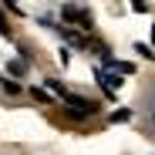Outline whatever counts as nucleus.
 Wrapping results in <instances>:
<instances>
[{
  "label": "nucleus",
  "instance_id": "nucleus-1",
  "mask_svg": "<svg viewBox=\"0 0 155 155\" xmlns=\"http://www.w3.org/2000/svg\"><path fill=\"white\" fill-rule=\"evenodd\" d=\"M0 88H4L7 94H20V84H17V81H7V78L0 81Z\"/></svg>",
  "mask_w": 155,
  "mask_h": 155
},
{
  "label": "nucleus",
  "instance_id": "nucleus-2",
  "mask_svg": "<svg viewBox=\"0 0 155 155\" xmlns=\"http://www.w3.org/2000/svg\"><path fill=\"white\" fill-rule=\"evenodd\" d=\"M24 71H27L24 61H10V74H14V78H24Z\"/></svg>",
  "mask_w": 155,
  "mask_h": 155
},
{
  "label": "nucleus",
  "instance_id": "nucleus-3",
  "mask_svg": "<svg viewBox=\"0 0 155 155\" xmlns=\"http://www.w3.org/2000/svg\"><path fill=\"white\" fill-rule=\"evenodd\" d=\"M47 88H51V91H58L61 98H68V91H64V84H61V81H54V78H47Z\"/></svg>",
  "mask_w": 155,
  "mask_h": 155
},
{
  "label": "nucleus",
  "instance_id": "nucleus-4",
  "mask_svg": "<svg viewBox=\"0 0 155 155\" xmlns=\"http://www.w3.org/2000/svg\"><path fill=\"white\" fill-rule=\"evenodd\" d=\"M64 20H81V10L78 7H64Z\"/></svg>",
  "mask_w": 155,
  "mask_h": 155
},
{
  "label": "nucleus",
  "instance_id": "nucleus-5",
  "mask_svg": "<svg viewBox=\"0 0 155 155\" xmlns=\"http://www.w3.org/2000/svg\"><path fill=\"white\" fill-rule=\"evenodd\" d=\"M135 54H142V58H148V61L155 58V54H152V47H145V44H135Z\"/></svg>",
  "mask_w": 155,
  "mask_h": 155
},
{
  "label": "nucleus",
  "instance_id": "nucleus-6",
  "mask_svg": "<svg viewBox=\"0 0 155 155\" xmlns=\"http://www.w3.org/2000/svg\"><path fill=\"white\" fill-rule=\"evenodd\" d=\"M31 94H34V98H37V101H44V105H51V94H47V91H41V88H34V91H31Z\"/></svg>",
  "mask_w": 155,
  "mask_h": 155
},
{
  "label": "nucleus",
  "instance_id": "nucleus-7",
  "mask_svg": "<svg viewBox=\"0 0 155 155\" xmlns=\"http://www.w3.org/2000/svg\"><path fill=\"white\" fill-rule=\"evenodd\" d=\"M0 34L10 37V24H7V17H4V14H0Z\"/></svg>",
  "mask_w": 155,
  "mask_h": 155
},
{
  "label": "nucleus",
  "instance_id": "nucleus-8",
  "mask_svg": "<svg viewBox=\"0 0 155 155\" xmlns=\"http://www.w3.org/2000/svg\"><path fill=\"white\" fill-rule=\"evenodd\" d=\"M128 115H132V111H128V108H121V111H115V115H111V121H125Z\"/></svg>",
  "mask_w": 155,
  "mask_h": 155
},
{
  "label": "nucleus",
  "instance_id": "nucleus-9",
  "mask_svg": "<svg viewBox=\"0 0 155 155\" xmlns=\"http://www.w3.org/2000/svg\"><path fill=\"white\" fill-rule=\"evenodd\" d=\"M132 7H135L138 14H142V10H148V4H145V0H132Z\"/></svg>",
  "mask_w": 155,
  "mask_h": 155
},
{
  "label": "nucleus",
  "instance_id": "nucleus-10",
  "mask_svg": "<svg viewBox=\"0 0 155 155\" xmlns=\"http://www.w3.org/2000/svg\"><path fill=\"white\" fill-rule=\"evenodd\" d=\"M4 4H7V7H17V0H4Z\"/></svg>",
  "mask_w": 155,
  "mask_h": 155
},
{
  "label": "nucleus",
  "instance_id": "nucleus-11",
  "mask_svg": "<svg viewBox=\"0 0 155 155\" xmlns=\"http://www.w3.org/2000/svg\"><path fill=\"white\" fill-rule=\"evenodd\" d=\"M152 41H155V27H152Z\"/></svg>",
  "mask_w": 155,
  "mask_h": 155
},
{
  "label": "nucleus",
  "instance_id": "nucleus-12",
  "mask_svg": "<svg viewBox=\"0 0 155 155\" xmlns=\"http://www.w3.org/2000/svg\"><path fill=\"white\" fill-rule=\"evenodd\" d=\"M0 81H4V78H0Z\"/></svg>",
  "mask_w": 155,
  "mask_h": 155
}]
</instances>
